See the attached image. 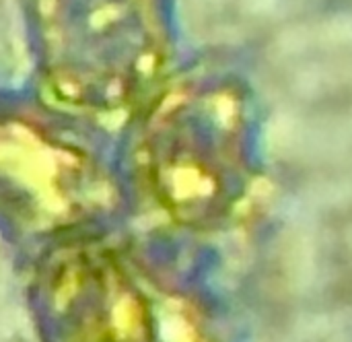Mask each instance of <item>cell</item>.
Segmentation results:
<instances>
[{
	"label": "cell",
	"mask_w": 352,
	"mask_h": 342,
	"mask_svg": "<svg viewBox=\"0 0 352 342\" xmlns=\"http://www.w3.org/2000/svg\"><path fill=\"white\" fill-rule=\"evenodd\" d=\"M39 95L97 128L130 124L161 89V0H23Z\"/></svg>",
	"instance_id": "cell-1"
},
{
	"label": "cell",
	"mask_w": 352,
	"mask_h": 342,
	"mask_svg": "<svg viewBox=\"0 0 352 342\" xmlns=\"http://www.w3.org/2000/svg\"><path fill=\"white\" fill-rule=\"evenodd\" d=\"M126 182L89 124L0 91V221L31 235H82L122 202Z\"/></svg>",
	"instance_id": "cell-2"
},
{
	"label": "cell",
	"mask_w": 352,
	"mask_h": 342,
	"mask_svg": "<svg viewBox=\"0 0 352 342\" xmlns=\"http://www.w3.org/2000/svg\"><path fill=\"white\" fill-rule=\"evenodd\" d=\"M56 342H163L165 301L140 264L93 237H72L41 268Z\"/></svg>",
	"instance_id": "cell-3"
}]
</instances>
